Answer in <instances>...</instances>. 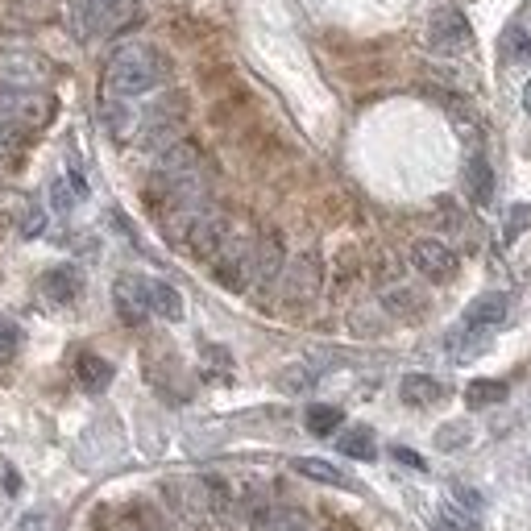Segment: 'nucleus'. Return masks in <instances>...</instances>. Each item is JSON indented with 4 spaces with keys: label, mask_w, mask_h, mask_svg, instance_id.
<instances>
[{
    "label": "nucleus",
    "mask_w": 531,
    "mask_h": 531,
    "mask_svg": "<svg viewBox=\"0 0 531 531\" xmlns=\"http://www.w3.org/2000/svg\"><path fill=\"white\" fill-rule=\"evenodd\" d=\"M166 71H171V63H166L154 46L129 42V46H121L113 54V59H108V67H104V92L117 96V100L146 96V92H154L158 83L166 79Z\"/></svg>",
    "instance_id": "f257e3e1"
},
{
    "label": "nucleus",
    "mask_w": 531,
    "mask_h": 531,
    "mask_svg": "<svg viewBox=\"0 0 531 531\" xmlns=\"http://www.w3.org/2000/svg\"><path fill=\"white\" fill-rule=\"evenodd\" d=\"M233 237V225H229V216L220 212V208H204L200 216H195V225L187 229V237H183V249L187 254H195L200 262H212L216 254H220V245H225Z\"/></svg>",
    "instance_id": "f03ea898"
},
{
    "label": "nucleus",
    "mask_w": 531,
    "mask_h": 531,
    "mask_svg": "<svg viewBox=\"0 0 531 531\" xmlns=\"http://www.w3.org/2000/svg\"><path fill=\"white\" fill-rule=\"evenodd\" d=\"M473 46V30H469V21L461 9H436L428 17V50L436 54H465Z\"/></svg>",
    "instance_id": "7ed1b4c3"
},
{
    "label": "nucleus",
    "mask_w": 531,
    "mask_h": 531,
    "mask_svg": "<svg viewBox=\"0 0 531 531\" xmlns=\"http://www.w3.org/2000/svg\"><path fill=\"white\" fill-rule=\"evenodd\" d=\"M0 117L17 121L21 129H42L54 121V100L42 96L38 88H13L0 96Z\"/></svg>",
    "instance_id": "20e7f679"
},
{
    "label": "nucleus",
    "mask_w": 531,
    "mask_h": 531,
    "mask_svg": "<svg viewBox=\"0 0 531 531\" xmlns=\"http://www.w3.org/2000/svg\"><path fill=\"white\" fill-rule=\"evenodd\" d=\"M50 79V63L34 50H0V83L9 88H42Z\"/></svg>",
    "instance_id": "39448f33"
},
{
    "label": "nucleus",
    "mask_w": 531,
    "mask_h": 531,
    "mask_svg": "<svg viewBox=\"0 0 531 531\" xmlns=\"http://www.w3.org/2000/svg\"><path fill=\"white\" fill-rule=\"evenodd\" d=\"M411 266L424 278H432V283H449V278L457 274V254L436 237H419L411 245Z\"/></svg>",
    "instance_id": "423d86ee"
},
{
    "label": "nucleus",
    "mask_w": 531,
    "mask_h": 531,
    "mask_svg": "<svg viewBox=\"0 0 531 531\" xmlns=\"http://www.w3.org/2000/svg\"><path fill=\"white\" fill-rule=\"evenodd\" d=\"M287 270V258H283V241H278L274 233L258 237V249H254V283H249V291L254 295H266L278 278H283Z\"/></svg>",
    "instance_id": "0eeeda50"
},
{
    "label": "nucleus",
    "mask_w": 531,
    "mask_h": 531,
    "mask_svg": "<svg viewBox=\"0 0 531 531\" xmlns=\"http://www.w3.org/2000/svg\"><path fill=\"white\" fill-rule=\"evenodd\" d=\"M287 303H312L320 295V283H324V266L316 254H303L299 262H291L287 270Z\"/></svg>",
    "instance_id": "6e6552de"
},
{
    "label": "nucleus",
    "mask_w": 531,
    "mask_h": 531,
    "mask_svg": "<svg viewBox=\"0 0 531 531\" xmlns=\"http://www.w3.org/2000/svg\"><path fill=\"white\" fill-rule=\"evenodd\" d=\"M113 303H117V316H121L125 324H142V320L150 316V283H146V278H137V274L117 278Z\"/></svg>",
    "instance_id": "1a4fd4ad"
},
{
    "label": "nucleus",
    "mask_w": 531,
    "mask_h": 531,
    "mask_svg": "<svg viewBox=\"0 0 531 531\" xmlns=\"http://www.w3.org/2000/svg\"><path fill=\"white\" fill-rule=\"evenodd\" d=\"M249 531H316V527L295 507H262L249 519Z\"/></svg>",
    "instance_id": "9d476101"
},
{
    "label": "nucleus",
    "mask_w": 531,
    "mask_h": 531,
    "mask_svg": "<svg viewBox=\"0 0 531 531\" xmlns=\"http://www.w3.org/2000/svg\"><path fill=\"white\" fill-rule=\"evenodd\" d=\"M507 307H511V299L502 295V291H486V295H478L469 303V312H465V328H494V324H502L507 320Z\"/></svg>",
    "instance_id": "9b49d317"
},
{
    "label": "nucleus",
    "mask_w": 531,
    "mask_h": 531,
    "mask_svg": "<svg viewBox=\"0 0 531 531\" xmlns=\"http://www.w3.org/2000/svg\"><path fill=\"white\" fill-rule=\"evenodd\" d=\"M133 0H83V13H88V30L92 34H108L129 17Z\"/></svg>",
    "instance_id": "f8f14e48"
},
{
    "label": "nucleus",
    "mask_w": 531,
    "mask_h": 531,
    "mask_svg": "<svg viewBox=\"0 0 531 531\" xmlns=\"http://www.w3.org/2000/svg\"><path fill=\"white\" fill-rule=\"evenodd\" d=\"M42 291L54 299V303H75L83 295V274L75 266H54L42 274Z\"/></svg>",
    "instance_id": "ddd939ff"
},
{
    "label": "nucleus",
    "mask_w": 531,
    "mask_h": 531,
    "mask_svg": "<svg viewBox=\"0 0 531 531\" xmlns=\"http://www.w3.org/2000/svg\"><path fill=\"white\" fill-rule=\"evenodd\" d=\"M465 191L473 204H490V195H494V171H490L486 154H478V150L465 158Z\"/></svg>",
    "instance_id": "4468645a"
},
{
    "label": "nucleus",
    "mask_w": 531,
    "mask_h": 531,
    "mask_svg": "<svg viewBox=\"0 0 531 531\" xmlns=\"http://www.w3.org/2000/svg\"><path fill=\"white\" fill-rule=\"evenodd\" d=\"M440 395H444V386L432 374H407L399 382V399L407 407H432V403H440Z\"/></svg>",
    "instance_id": "2eb2a0df"
},
{
    "label": "nucleus",
    "mask_w": 531,
    "mask_h": 531,
    "mask_svg": "<svg viewBox=\"0 0 531 531\" xmlns=\"http://www.w3.org/2000/svg\"><path fill=\"white\" fill-rule=\"evenodd\" d=\"M75 378H79V386L88 390V395H100V390H108V382H113V366H108L104 357H96V353H83L79 366H75Z\"/></svg>",
    "instance_id": "dca6fc26"
},
{
    "label": "nucleus",
    "mask_w": 531,
    "mask_h": 531,
    "mask_svg": "<svg viewBox=\"0 0 531 531\" xmlns=\"http://www.w3.org/2000/svg\"><path fill=\"white\" fill-rule=\"evenodd\" d=\"M295 473H303V478H312V482H324V486H341V490L353 486L345 469H337L332 461H320V457H295Z\"/></svg>",
    "instance_id": "f3484780"
},
{
    "label": "nucleus",
    "mask_w": 531,
    "mask_h": 531,
    "mask_svg": "<svg viewBox=\"0 0 531 531\" xmlns=\"http://www.w3.org/2000/svg\"><path fill=\"white\" fill-rule=\"evenodd\" d=\"M150 312L154 316H162V320H171V324H179L183 320V295L171 287V283H150Z\"/></svg>",
    "instance_id": "a211bd4d"
},
{
    "label": "nucleus",
    "mask_w": 531,
    "mask_h": 531,
    "mask_svg": "<svg viewBox=\"0 0 531 531\" xmlns=\"http://www.w3.org/2000/svg\"><path fill=\"white\" fill-rule=\"evenodd\" d=\"M337 449L345 453V457H353V461H374V432L370 428H349V432H341V440H337Z\"/></svg>",
    "instance_id": "6ab92c4d"
},
{
    "label": "nucleus",
    "mask_w": 531,
    "mask_h": 531,
    "mask_svg": "<svg viewBox=\"0 0 531 531\" xmlns=\"http://www.w3.org/2000/svg\"><path fill=\"white\" fill-rule=\"evenodd\" d=\"M307 432H312V436H332V432H337L341 428V407H328V403H312V407H307Z\"/></svg>",
    "instance_id": "aec40b11"
},
{
    "label": "nucleus",
    "mask_w": 531,
    "mask_h": 531,
    "mask_svg": "<svg viewBox=\"0 0 531 531\" xmlns=\"http://www.w3.org/2000/svg\"><path fill=\"white\" fill-rule=\"evenodd\" d=\"M502 399H507V382H494V378H478V382H469V390H465L469 407H494Z\"/></svg>",
    "instance_id": "412c9836"
},
{
    "label": "nucleus",
    "mask_w": 531,
    "mask_h": 531,
    "mask_svg": "<svg viewBox=\"0 0 531 531\" xmlns=\"http://www.w3.org/2000/svg\"><path fill=\"white\" fill-rule=\"evenodd\" d=\"M104 121H108V133L117 137V142H125V137L133 133V108H125L117 96L108 100V108H104Z\"/></svg>",
    "instance_id": "4be33fe9"
},
{
    "label": "nucleus",
    "mask_w": 531,
    "mask_h": 531,
    "mask_svg": "<svg viewBox=\"0 0 531 531\" xmlns=\"http://www.w3.org/2000/svg\"><path fill=\"white\" fill-rule=\"evenodd\" d=\"M469 424H465V419H457V424H444L440 432H436V449L440 453H453V449H465V444H469Z\"/></svg>",
    "instance_id": "5701e85b"
},
{
    "label": "nucleus",
    "mask_w": 531,
    "mask_h": 531,
    "mask_svg": "<svg viewBox=\"0 0 531 531\" xmlns=\"http://www.w3.org/2000/svg\"><path fill=\"white\" fill-rule=\"evenodd\" d=\"M17 349H21V328L9 316H0V361H13Z\"/></svg>",
    "instance_id": "b1692460"
},
{
    "label": "nucleus",
    "mask_w": 531,
    "mask_h": 531,
    "mask_svg": "<svg viewBox=\"0 0 531 531\" xmlns=\"http://www.w3.org/2000/svg\"><path fill=\"white\" fill-rule=\"evenodd\" d=\"M42 229H46V212L38 208V204H30L25 208V220H21V237H42Z\"/></svg>",
    "instance_id": "393cba45"
},
{
    "label": "nucleus",
    "mask_w": 531,
    "mask_h": 531,
    "mask_svg": "<svg viewBox=\"0 0 531 531\" xmlns=\"http://www.w3.org/2000/svg\"><path fill=\"white\" fill-rule=\"evenodd\" d=\"M75 195H79V191H71V187H67V179H54V183H50V200H54V212H71Z\"/></svg>",
    "instance_id": "a878e982"
},
{
    "label": "nucleus",
    "mask_w": 531,
    "mask_h": 531,
    "mask_svg": "<svg viewBox=\"0 0 531 531\" xmlns=\"http://www.w3.org/2000/svg\"><path fill=\"white\" fill-rule=\"evenodd\" d=\"M527 229H531V208H527V204L511 208V216H507V237H519V233H527Z\"/></svg>",
    "instance_id": "bb28decb"
},
{
    "label": "nucleus",
    "mask_w": 531,
    "mask_h": 531,
    "mask_svg": "<svg viewBox=\"0 0 531 531\" xmlns=\"http://www.w3.org/2000/svg\"><path fill=\"white\" fill-rule=\"evenodd\" d=\"M469 527H473V519H461V515L449 507V511H444V515L436 519V527H432V531H469Z\"/></svg>",
    "instance_id": "cd10ccee"
},
{
    "label": "nucleus",
    "mask_w": 531,
    "mask_h": 531,
    "mask_svg": "<svg viewBox=\"0 0 531 531\" xmlns=\"http://www.w3.org/2000/svg\"><path fill=\"white\" fill-rule=\"evenodd\" d=\"M453 494H457V502H461V507H465L469 515H478V511H482V494H478V490H469V486H453Z\"/></svg>",
    "instance_id": "c85d7f7f"
},
{
    "label": "nucleus",
    "mask_w": 531,
    "mask_h": 531,
    "mask_svg": "<svg viewBox=\"0 0 531 531\" xmlns=\"http://www.w3.org/2000/svg\"><path fill=\"white\" fill-rule=\"evenodd\" d=\"M17 531H46V515H42V511H34V515H25V519L17 523Z\"/></svg>",
    "instance_id": "c756f323"
},
{
    "label": "nucleus",
    "mask_w": 531,
    "mask_h": 531,
    "mask_svg": "<svg viewBox=\"0 0 531 531\" xmlns=\"http://www.w3.org/2000/svg\"><path fill=\"white\" fill-rule=\"evenodd\" d=\"M395 461H403L407 469H424V457L411 453V449H395Z\"/></svg>",
    "instance_id": "7c9ffc66"
},
{
    "label": "nucleus",
    "mask_w": 531,
    "mask_h": 531,
    "mask_svg": "<svg viewBox=\"0 0 531 531\" xmlns=\"http://www.w3.org/2000/svg\"><path fill=\"white\" fill-rule=\"evenodd\" d=\"M523 108H527V113H531V83H527V88H523Z\"/></svg>",
    "instance_id": "2f4dec72"
},
{
    "label": "nucleus",
    "mask_w": 531,
    "mask_h": 531,
    "mask_svg": "<svg viewBox=\"0 0 531 531\" xmlns=\"http://www.w3.org/2000/svg\"><path fill=\"white\" fill-rule=\"evenodd\" d=\"M324 531H332V527H324Z\"/></svg>",
    "instance_id": "473e14b6"
}]
</instances>
